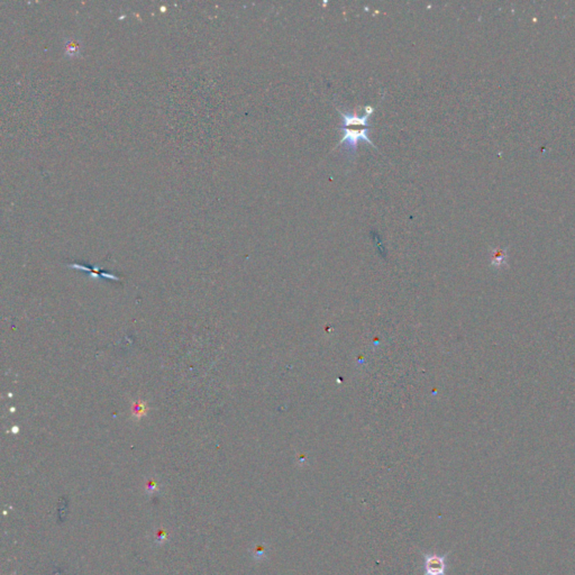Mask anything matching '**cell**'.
<instances>
[{
  "mask_svg": "<svg viewBox=\"0 0 575 575\" xmlns=\"http://www.w3.org/2000/svg\"><path fill=\"white\" fill-rule=\"evenodd\" d=\"M446 554H423V575H446L448 574V556Z\"/></svg>",
  "mask_w": 575,
  "mask_h": 575,
  "instance_id": "7a4b0ae2",
  "label": "cell"
},
{
  "mask_svg": "<svg viewBox=\"0 0 575 575\" xmlns=\"http://www.w3.org/2000/svg\"><path fill=\"white\" fill-rule=\"evenodd\" d=\"M341 112L342 124L341 131H343V139L339 145H344L345 149L351 155H354L357 151L359 141H365L369 145L376 149V145L369 139L371 127L369 125V116L370 112H365L363 116H359L357 112Z\"/></svg>",
  "mask_w": 575,
  "mask_h": 575,
  "instance_id": "6da1fadb",
  "label": "cell"
},
{
  "mask_svg": "<svg viewBox=\"0 0 575 575\" xmlns=\"http://www.w3.org/2000/svg\"><path fill=\"white\" fill-rule=\"evenodd\" d=\"M149 411V405H147V402L144 401V400H136V401H133V403H132V417H133L135 421H141L144 417H147Z\"/></svg>",
  "mask_w": 575,
  "mask_h": 575,
  "instance_id": "3957f363",
  "label": "cell"
}]
</instances>
